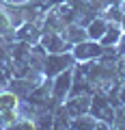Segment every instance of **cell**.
<instances>
[{"label": "cell", "instance_id": "6da1fadb", "mask_svg": "<svg viewBox=\"0 0 125 130\" xmlns=\"http://www.w3.org/2000/svg\"><path fill=\"white\" fill-rule=\"evenodd\" d=\"M76 65V59L71 52H47L45 63H43V74L45 78H54L56 74L69 70Z\"/></svg>", "mask_w": 125, "mask_h": 130}, {"label": "cell", "instance_id": "7a4b0ae2", "mask_svg": "<svg viewBox=\"0 0 125 130\" xmlns=\"http://www.w3.org/2000/svg\"><path fill=\"white\" fill-rule=\"evenodd\" d=\"M88 113L112 126V121H114V106L110 102V95L106 91H95L91 95V111Z\"/></svg>", "mask_w": 125, "mask_h": 130}, {"label": "cell", "instance_id": "3957f363", "mask_svg": "<svg viewBox=\"0 0 125 130\" xmlns=\"http://www.w3.org/2000/svg\"><path fill=\"white\" fill-rule=\"evenodd\" d=\"M71 54H73L76 63H84V61H95L104 54V46L99 41H93V39H84V41L76 43L71 48Z\"/></svg>", "mask_w": 125, "mask_h": 130}, {"label": "cell", "instance_id": "277c9868", "mask_svg": "<svg viewBox=\"0 0 125 130\" xmlns=\"http://www.w3.org/2000/svg\"><path fill=\"white\" fill-rule=\"evenodd\" d=\"M71 83H73V67L60 72V74H56L52 78V98L56 102H65L67 100V95L71 91Z\"/></svg>", "mask_w": 125, "mask_h": 130}, {"label": "cell", "instance_id": "5b68a950", "mask_svg": "<svg viewBox=\"0 0 125 130\" xmlns=\"http://www.w3.org/2000/svg\"><path fill=\"white\" fill-rule=\"evenodd\" d=\"M39 43H41L47 52H71V48H73L65 37H63V32H56V30H43Z\"/></svg>", "mask_w": 125, "mask_h": 130}, {"label": "cell", "instance_id": "8992f818", "mask_svg": "<svg viewBox=\"0 0 125 130\" xmlns=\"http://www.w3.org/2000/svg\"><path fill=\"white\" fill-rule=\"evenodd\" d=\"M65 106L69 111L71 119L78 115H84V113L91 111V95H71L65 100Z\"/></svg>", "mask_w": 125, "mask_h": 130}, {"label": "cell", "instance_id": "52a82bcc", "mask_svg": "<svg viewBox=\"0 0 125 130\" xmlns=\"http://www.w3.org/2000/svg\"><path fill=\"white\" fill-rule=\"evenodd\" d=\"M121 37H123V26H121V22H108V28L104 32V37L99 39V43L104 48H110V46H116Z\"/></svg>", "mask_w": 125, "mask_h": 130}, {"label": "cell", "instance_id": "ba28073f", "mask_svg": "<svg viewBox=\"0 0 125 130\" xmlns=\"http://www.w3.org/2000/svg\"><path fill=\"white\" fill-rule=\"evenodd\" d=\"M106 28H108V20H104L102 15H97V18L91 20V22H88V26H86L88 39H93V41H99V39L104 37Z\"/></svg>", "mask_w": 125, "mask_h": 130}, {"label": "cell", "instance_id": "9c48e42d", "mask_svg": "<svg viewBox=\"0 0 125 130\" xmlns=\"http://www.w3.org/2000/svg\"><path fill=\"white\" fill-rule=\"evenodd\" d=\"M106 2H108V5H116V7L123 5V0H106Z\"/></svg>", "mask_w": 125, "mask_h": 130}]
</instances>
